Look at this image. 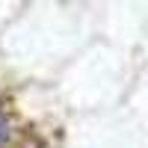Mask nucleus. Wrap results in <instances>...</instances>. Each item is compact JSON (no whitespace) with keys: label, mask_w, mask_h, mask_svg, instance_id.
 <instances>
[{"label":"nucleus","mask_w":148,"mask_h":148,"mask_svg":"<svg viewBox=\"0 0 148 148\" xmlns=\"http://www.w3.org/2000/svg\"><path fill=\"white\" fill-rule=\"evenodd\" d=\"M9 139H12V125H9L6 113L0 110V148H6V145H9Z\"/></svg>","instance_id":"obj_1"}]
</instances>
